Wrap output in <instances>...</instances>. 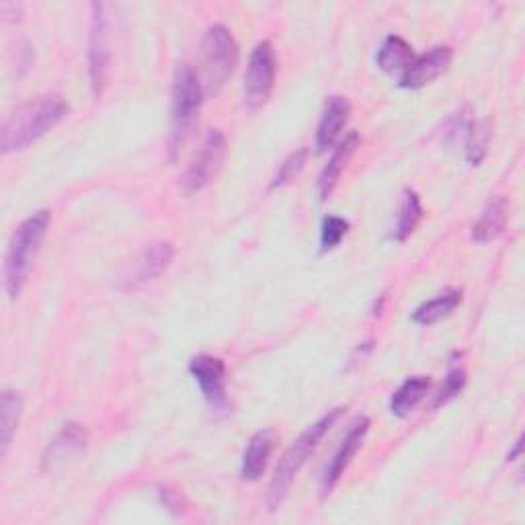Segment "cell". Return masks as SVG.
<instances>
[{
  "instance_id": "8992f818",
  "label": "cell",
  "mask_w": 525,
  "mask_h": 525,
  "mask_svg": "<svg viewBox=\"0 0 525 525\" xmlns=\"http://www.w3.org/2000/svg\"><path fill=\"white\" fill-rule=\"evenodd\" d=\"M228 154L226 136L220 130H210L187 165L181 185L187 195L206 189L222 171Z\"/></svg>"
},
{
  "instance_id": "9a60e30c",
  "label": "cell",
  "mask_w": 525,
  "mask_h": 525,
  "mask_svg": "<svg viewBox=\"0 0 525 525\" xmlns=\"http://www.w3.org/2000/svg\"><path fill=\"white\" fill-rule=\"evenodd\" d=\"M173 247L169 242H154L148 249H144V253L138 257L134 271L128 279V286L136 288V286H144L148 281L156 279L160 273L167 271V267L173 261Z\"/></svg>"
},
{
  "instance_id": "4fadbf2b",
  "label": "cell",
  "mask_w": 525,
  "mask_h": 525,
  "mask_svg": "<svg viewBox=\"0 0 525 525\" xmlns=\"http://www.w3.org/2000/svg\"><path fill=\"white\" fill-rule=\"evenodd\" d=\"M277 441H279V435L275 429L267 427V429H261L257 431L249 443H247V450L245 454H242V464H240V474L245 480H259L267 466H269V460L277 448Z\"/></svg>"
},
{
  "instance_id": "cb8c5ba5",
  "label": "cell",
  "mask_w": 525,
  "mask_h": 525,
  "mask_svg": "<svg viewBox=\"0 0 525 525\" xmlns=\"http://www.w3.org/2000/svg\"><path fill=\"white\" fill-rule=\"evenodd\" d=\"M349 230V222L339 216H327L320 226V251L329 253L341 245Z\"/></svg>"
},
{
  "instance_id": "30bf717a",
  "label": "cell",
  "mask_w": 525,
  "mask_h": 525,
  "mask_svg": "<svg viewBox=\"0 0 525 525\" xmlns=\"http://www.w3.org/2000/svg\"><path fill=\"white\" fill-rule=\"evenodd\" d=\"M368 431H370V419L368 417H359L353 421V425L345 433L341 446L337 448L335 456L331 458V462L325 470V478H322V491H325V495H329L337 487V482L341 480V476L349 468L351 460L355 458V454L363 446V441H366Z\"/></svg>"
},
{
  "instance_id": "5bb4252c",
  "label": "cell",
  "mask_w": 525,
  "mask_h": 525,
  "mask_svg": "<svg viewBox=\"0 0 525 525\" xmlns=\"http://www.w3.org/2000/svg\"><path fill=\"white\" fill-rule=\"evenodd\" d=\"M349 113H351V105L345 97H331L327 99V105H325V111H322V117H320V124H318V130H316V148L318 152H325L329 150L341 136L347 119H349Z\"/></svg>"
},
{
  "instance_id": "484cf974",
  "label": "cell",
  "mask_w": 525,
  "mask_h": 525,
  "mask_svg": "<svg viewBox=\"0 0 525 525\" xmlns=\"http://www.w3.org/2000/svg\"><path fill=\"white\" fill-rule=\"evenodd\" d=\"M466 386V372L462 368H452L448 372V376L443 378V384H441V390L435 398V407L439 405H446L448 400H452L454 396H458Z\"/></svg>"
},
{
  "instance_id": "4316f807",
  "label": "cell",
  "mask_w": 525,
  "mask_h": 525,
  "mask_svg": "<svg viewBox=\"0 0 525 525\" xmlns=\"http://www.w3.org/2000/svg\"><path fill=\"white\" fill-rule=\"evenodd\" d=\"M521 448H523V443H521V437H519V439L515 441V448H513V452L509 454L507 460H509V462H515V460L519 458V454H521Z\"/></svg>"
},
{
  "instance_id": "ffe728a7",
  "label": "cell",
  "mask_w": 525,
  "mask_h": 525,
  "mask_svg": "<svg viewBox=\"0 0 525 525\" xmlns=\"http://www.w3.org/2000/svg\"><path fill=\"white\" fill-rule=\"evenodd\" d=\"M413 58H415V52H413L409 42H405V39L398 37V35H388L378 50L376 62L384 72H390V74L400 72L402 74L407 70V66L413 62Z\"/></svg>"
},
{
  "instance_id": "44dd1931",
  "label": "cell",
  "mask_w": 525,
  "mask_h": 525,
  "mask_svg": "<svg viewBox=\"0 0 525 525\" xmlns=\"http://www.w3.org/2000/svg\"><path fill=\"white\" fill-rule=\"evenodd\" d=\"M462 302V292L458 290H446L443 294H439L437 298L421 304L415 314H413V320L417 322V325H433V322L441 320L450 316Z\"/></svg>"
},
{
  "instance_id": "52a82bcc",
  "label": "cell",
  "mask_w": 525,
  "mask_h": 525,
  "mask_svg": "<svg viewBox=\"0 0 525 525\" xmlns=\"http://www.w3.org/2000/svg\"><path fill=\"white\" fill-rule=\"evenodd\" d=\"M111 68V37L107 5H91V31H89V76L95 97H101L107 85Z\"/></svg>"
},
{
  "instance_id": "9c48e42d",
  "label": "cell",
  "mask_w": 525,
  "mask_h": 525,
  "mask_svg": "<svg viewBox=\"0 0 525 525\" xmlns=\"http://www.w3.org/2000/svg\"><path fill=\"white\" fill-rule=\"evenodd\" d=\"M189 374L199 384L208 405L216 411H224L228 405L226 363L214 355H197L189 361Z\"/></svg>"
},
{
  "instance_id": "7a4b0ae2",
  "label": "cell",
  "mask_w": 525,
  "mask_h": 525,
  "mask_svg": "<svg viewBox=\"0 0 525 525\" xmlns=\"http://www.w3.org/2000/svg\"><path fill=\"white\" fill-rule=\"evenodd\" d=\"M50 222V212L39 210L31 214L25 222H21V226L15 230L5 257V290L11 300H17L21 296L33 261L48 234Z\"/></svg>"
},
{
  "instance_id": "2e32d148",
  "label": "cell",
  "mask_w": 525,
  "mask_h": 525,
  "mask_svg": "<svg viewBox=\"0 0 525 525\" xmlns=\"http://www.w3.org/2000/svg\"><path fill=\"white\" fill-rule=\"evenodd\" d=\"M359 134L357 132H351L333 152L329 165L325 167V171H322L320 179H318V195L320 199L325 201L331 197V193L335 191L339 179H341V173L345 171L347 163L351 160V156L355 154V150L359 148Z\"/></svg>"
},
{
  "instance_id": "8fae6325",
  "label": "cell",
  "mask_w": 525,
  "mask_h": 525,
  "mask_svg": "<svg viewBox=\"0 0 525 525\" xmlns=\"http://www.w3.org/2000/svg\"><path fill=\"white\" fill-rule=\"evenodd\" d=\"M450 62H452V50L448 46L431 48L429 52L413 58L407 70L400 74L398 85L402 89H423L446 72Z\"/></svg>"
},
{
  "instance_id": "5b68a950",
  "label": "cell",
  "mask_w": 525,
  "mask_h": 525,
  "mask_svg": "<svg viewBox=\"0 0 525 525\" xmlns=\"http://www.w3.org/2000/svg\"><path fill=\"white\" fill-rule=\"evenodd\" d=\"M238 44L224 25H212L201 42V66H204V93L216 95L238 66Z\"/></svg>"
},
{
  "instance_id": "ba28073f",
  "label": "cell",
  "mask_w": 525,
  "mask_h": 525,
  "mask_svg": "<svg viewBox=\"0 0 525 525\" xmlns=\"http://www.w3.org/2000/svg\"><path fill=\"white\" fill-rule=\"evenodd\" d=\"M277 78V56L271 42H261L255 46L249 66L245 72V101L251 109L263 107L275 87Z\"/></svg>"
},
{
  "instance_id": "e0dca14e",
  "label": "cell",
  "mask_w": 525,
  "mask_h": 525,
  "mask_svg": "<svg viewBox=\"0 0 525 525\" xmlns=\"http://www.w3.org/2000/svg\"><path fill=\"white\" fill-rule=\"evenodd\" d=\"M509 218V204L505 197H493L487 208L482 210L478 222L472 226V240L478 242V245H484V242H491L501 236V232L507 226Z\"/></svg>"
},
{
  "instance_id": "ac0fdd59",
  "label": "cell",
  "mask_w": 525,
  "mask_h": 525,
  "mask_svg": "<svg viewBox=\"0 0 525 525\" xmlns=\"http://www.w3.org/2000/svg\"><path fill=\"white\" fill-rule=\"evenodd\" d=\"M429 388H431V380L429 378H425V376L409 378L390 398L392 415L400 417V419L409 417L421 405V400L427 396Z\"/></svg>"
},
{
  "instance_id": "6da1fadb",
  "label": "cell",
  "mask_w": 525,
  "mask_h": 525,
  "mask_svg": "<svg viewBox=\"0 0 525 525\" xmlns=\"http://www.w3.org/2000/svg\"><path fill=\"white\" fill-rule=\"evenodd\" d=\"M70 105L58 95L35 97L7 115L0 128V150L3 154L19 152L44 138L68 117Z\"/></svg>"
},
{
  "instance_id": "277c9868",
  "label": "cell",
  "mask_w": 525,
  "mask_h": 525,
  "mask_svg": "<svg viewBox=\"0 0 525 525\" xmlns=\"http://www.w3.org/2000/svg\"><path fill=\"white\" fill-rule=\"evenodd\" d=\"M204 85L199 83L191 66L183 64L175 72L173 101H171V154L175 156L181 144L193 130L201 101H204Z\"/></svg>"
},
{
  "instance_id": "7c38bea8",
  "label": "cell",
  "mask_w": 525,
  "mask_h": 525,
  "mask_svg": "<svg viewBox=\"0 0 525 525\" xmlns=\"http://www.w3.org/2000/svg\"><path fill=\"white\" fill-rule=\"evenodd\" d=\"M87 431L83 425L78 423H66L60 433L50 441V446L46 448L42 456V468L46 472L56 470L64 462H68L72 456L80 454L87 448Z\"/></svg>"
},
{
  "instance_id": "d6986e66",
  "label": "cell",
  "mask_w": 525,
  "mask_h": 525,
  "mask_svg": "<svg viewBox=\"0 0 525 525\" xmlns=\"http://www.w3.org/2000/svg\"><path fill=\"white\" fill-rule=\"evenodd\" d=\"M23 415V398L15 390H5L0 396V454L7 456L13 435Z\"/></svg>"
},
{
  "instance_id": "7402d4cb",
  "label": "cell",
  "mask_w": 525,
  "mask_h": 525,
  "mask_svg": "<svg viewBox=\"0 0 525 525\" xmlns=\"http://www.w3.org/2000/svg\"><path fill=\"white\" fill-rule=\"evenodd\" d=\"M421 218H423L421 199L415 191L407 189L405 195H402V206H400V214H398V222L392 232V238L398 242H405L417 230Z\"/></svg>"
},
{
  "instance_id": "603a6c76",
  "label": "cell",
  "mask_w": 525,
  "mask_h": 525,
  "mask_svg": "<svg viewBox=\"0 0 525 525\" xmlns=\"http://www.w3.org/2000/svg\"><path fill=\"white\" fill-rule=\"evenodd\" d=\"M466 158L476 167L482 163L484 154H487L489 140H491V119L472 121L466 128Z\"/></svg>"
},
{
  "instance_id": "3957f363",
  "label": "cell",
  "mask_w": 525,
  "mask_h": 525,
  "mask_svg": "<svg viewBox=\"0 0 525 525\" xmlns=\"http://www.w3.org/2000/svg\"><path fill=\"white\" fill-rule=\"evenodd\" d=\"M341 415H343V409H333L325 417H320L316 423H312L292 443V446L286 450V454L281 456V460L273 472L271 484H269V493H267L269 511H275L281 503H284L298 472L302 470V466L306 464L310 454L318 448V443L322 441V437H325L329 433V429L339 421Z\"/></svg>"
},
{
  "instance_id": "d4e9b609",
  "label": "cell",
  "mask_w": 525,
  "mask_h": 525,
  "mask_svg": "<svg viewBox=\"0 0 525 525\" xmlns=\"http://www.w3.org/2000/svg\"><path fill=\"white\" fill-rule=\"evenodd\" d=\"M306 156H308V150H306V148H300V150H296L294 154H290V156L284 160V163L279 165V169H277V173H275V177H273V181H271V189H277V187H281V185H286L296 173H300L302 167H304V163H306Z\"/></svg>"
}]
</instances>
